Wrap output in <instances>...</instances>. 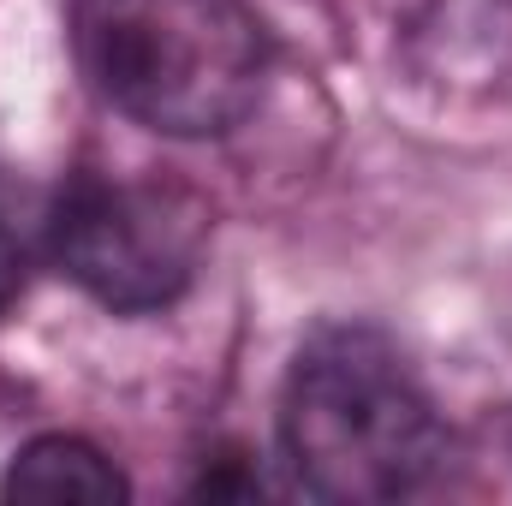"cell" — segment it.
Returning <instances> with one entry per match:
<instances>
[{
    "label": "cell",
    "instance_id": "cell-1",
    "mask_svg": "<svg viewBox=\"0 0 512 506\" xmlns=\"http://www.w3.org/2000/svg\"><path fill=\"white\" fill-rule=\"evenodd\" d=\"M280 459L316 501H399L441 471L447 429L387 334L322 328L280 387Z\"/></svg>",
    "mask_w": 512,
    "mask_h": 506
},
{
    "label": "cell",
    "instance_id": "cell-2",
    "mask_svg": "<svg viewBox=\"0 0 512 506\" xmlns=\"http://www.w3.org/2000/svg\"><path fill=\"white\" fill-rule=\"evenodd\" d=\"M72 48L96 96L161 137L233 131L268 78L245 0H72Z\"/></svg>",
    "mask_w": 512,
    "mask_h": 506
},
{
    "label": "cell",
    "instance_id": "cell-3",
    "mask_svg": "<svg viewBox=\"0 0 512 506\" xmlns=\"http://www.w3.org/2000/svg\"><path fill=\"white\" fill-rule=\"evenodd\" d=\"M209 239V215L191 191L161 179L84 173L48 215V251L114 316H149L185 298Z\"/></svg>",
    "mask_w": 512,
    "mask_h": 506
},
{
    "label": "cell",
    "instance_id": "cell-4",
    "mask_svg": "<svg viewBox=\"0 0 512 506\" xmlns=\"http://www.w3.org/2000/svg\"><path fill=\"white\" fill-rule=\"evenodd\" d=\"M0 495L6 501H90V506H108V501H126V477L120 465L90 447L84 435H36L30 447L12 453L6 477H0Z\"/></svg>",
    "mask_w": 512,
    "mask_h": 506
},
{
    "label": "cell",
    "instance_id": "cell-5",
    "mask_svg": "<svg viewBox=\"0 0 512 506\" xmlns=\"http://www.w3.org/2000/svg\"><path fill=\"white\" fill-rule=\"evenodd\" d=\"M24 292V239L6 227V215H0V310L12 304Z\"/></svg>",
    "mask_w": 512,
    "mask_h": 506
}]
</instances>
